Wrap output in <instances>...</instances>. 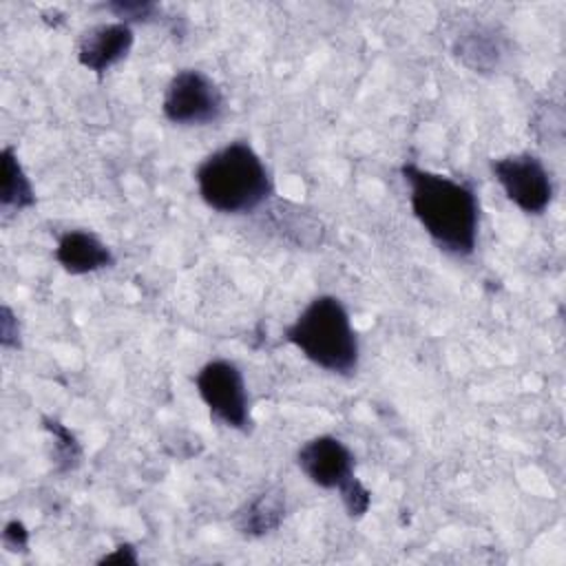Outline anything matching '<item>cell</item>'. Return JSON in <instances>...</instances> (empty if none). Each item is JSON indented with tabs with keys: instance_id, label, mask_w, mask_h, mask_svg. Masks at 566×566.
<instances>
[{
	"instance_id": "6da1fadb",
	"label": "cell",
	"mask_w": 566,
	"mask_h": 566,
	"mask_svg": "<svg viewBox=\"0 0 566 566\" xmlns=\"http://www.w3.org/2000/svg\"><path fill=\"white\" fill-rule=\"evenodd\" d=\"M400 175L409 186L413 217L429 239L447 254L464 259L475 252L480 201L467 181L402 164Z\"/></svg>"
},
{
	"instance_id": "7a4b0ae2",
	"label": "cell",
	"mask_w": 566,
	"mask_h": 566,
	"mask_svg": "<svg viewBox=\"0 0 566 566\" xmlns=\"http://www.w3.org/2000/svg\"><path fill=\"white\" fill-rule=\"evenodd\" d=\"M199 197L221 214H245L274 195L270 170L248 142H230L210 153L195 172Z\"/></svg>"
},
{
	"instance_id": "3957f363",
	"label": "cell",
	"mask_w": 566,
	"mask_h": 566,
	"mask_svg": "<svg viewBox=\"0 0 566 566\" xmlns=\"http://www.w3.org/2000/svg\"><path fill=\"white\" fill-rule=\"evenodd\" d=\"M283 338L294 345L310 363L336 374L354 376L360 360L358 334L340 298L321 294L285 327Z\"/></svg>"
},
{
	"instance_id": "277c9868",
	"label": "cell",
	"mask_w": 566,
	"mask_h": 566,
	"mask_svg": "<svg viewBox=\"0 0 566 566\" xmlns=\"http://www.w3.org/2000/svg\"><path fill=\"white\" fill-rule=\"evenodd\" d=\"M296 464L312 484L325 491H338L349 517H363L367 513L371 493L354 475L356 458L343 440L329 433L310 438L298 447Z\"/></svg>"
},
{
	"instance_id": "5b68a950",
	"label": "cell",
	"mask_w": 566,
	"mask_h": 566,
	"mask_svg": "<svg viewBox=\"0 0 566 566\" xmlns=\"http://www.w3.org/2000/svg\"><path fill=\"white\" fill-rule=\"evenodd\" d=\"M226 99L219 84L199 69L177 71L161 99V113L177 126H208L223 117Z\"/></svg>"
},
{
	"instance_id": "8992f818",
	"label": "cell",
	"mask_w": 566,
	"mask_h": 566,
	"mask_svg": "<svg viewBox=\"0 0 566 566\" xmlns=\"http://www.w3.org/2000/svg\"><path fill=\"white\" fill-rule=\"evenodd\" d=\"M195 387L217 422L237 431L250 429V396L243 371L237 363L226 358L208 360L197 371Z\"/></svg>"
},
{
	"instance_id": "52a82bcc",
	"label": "cell",
	"mask_w": 566,
	"mask_h": 566,
	"mask_svg": "<svg viewBox=\"0 0 566 566\" xmlns=\"http://www.w3.org/2000/svg\"><path fill=\"white\" fill-rule=\"evenodd\" d=\"M491 172L506 199L526 214H542L553 201V177L533 153H511L491 159Z\"/></svg>"
},
{
	"instance_id": "ba28073f",
	"label": "cell",
	"mask_w": 566,
	"mask_h": 566,
	"mask_svg": "<svg viewBox=\"0 0 566 566\" xmlns=\"http://www.w3.org/2000/svg\"><path fill=\"white\" fill-rule=\"evenodd\" d=\"M135 42L133 27L126 22H102L86 29L77 42V62L102 75L122 62Z\"/></svg>"
},
{
	"instance_id": "9c48e42d",
	"label": "cell",
	"mask_w": 566,
	"mask_h": 566,
	"mask_svg": "<svg viewBox=\"0 0 566 566\" xmlns=\"http://www.w3.org/2000/svg\"><path fill=\"white\" fill-rule=\"evenodd\" d=\"M53 256L64 272L75 276L91 274V272L111 268L115 263L111 248L95 232L82 230V228L62 232Z\"/></svg>"
},
{
	"instance_id": "30bf717a",
	"label": "cell",
	"mask_w": 566,
	"mask_h": 566,
	"mask_svg": "<svg viewBox=\"0 0 566 566\" xmlns=\"http://www.w3.org/2000/svg\"><path fill=\"white\" fill-rule=\"evenodd\" d=\"M285 513H287L285 491L281 486H268L254 493L250 500H245L237 509L232 524L245 537H263L283 524Z\"/></svg>"
},
{
	"instance_id": "8fae6325",
	"label": "cell",
	"mask_w": 566,
	"mask_h": 566,
	"mask_svg": "<svg viewBox=\"0 0 566 566\" xmlns=\"http://www.w3.org/2000/svg\"><path fill=\"white\" fill-rule=\"evenodd\" d=\"M453 53L464 66L473 69L475 73H489L500 64L502 44L497 33L484 27H475L455 40Z\"/></svg>"
},
{
	"instance_id": "7c38bea8",
	"label": "cell",
	"mask_w": 566,
	"mask_h": 566,
	"mask_svg": "<svg viewBox=\"0 0 566 566\" xmlns=\"http://www.w3.org/2000/svg\"><path fill=\"white\" fill-rule=\"evenodd\" d=\"M2 164V179H0V208L4 212L27 210L35 203L33 186L11 146H4L0 153Z\"/></svg>"
},
{
	"instance_id": "4fadbf2b",
	"label": "cell",
	"mask_w": 566,
	"mask_h": 566,
	"mask_svg": "<svg viewBox=\"0 0 566 566\" xmlns=\"http://www.w3.org/2000/svg\"><path fill=\"white\" fill-rule=\"evenodd\" d=\"M44 422V429L53 436V458H55V464H57V471H71L80 464V458H82V447L80 442L75 440L73 431L66 429L60 420L55 418H42Z\"/></svg>"
},
{
	"instance_id": "5bb4252c",
	"label": "cell",
	"mask_w": 566,
	"mask_h": 566,
	"mask_svg": "<svg viewBox=\"0 0 566 566\" xmlns=\"http://www.w3.org/2000/svg\"><path fill=\"white\" fill-rule=\"evenodd\" d=\"M106 9L119 18V22H148L155 18V13L159 11V7L155 2L148 0H117V2H108Z\"/></svg>"
},
{
	"instance_id": "9a60e30c",
	"label": "cell",
	"mask_w": 566,
	"mask_h": 566,
	"mask_svg": "<svg viewBox=\"0 0 566 566\" xmlns=\"http://www.w3.org/2000/svg\"><path fill=\"white\" fill-rule=\"evenodd\" d=\"M0 345L4 349H20V323L11 307L2 305L0 310Z\"/></svg>"
},
{
	"instance_id": "2e32d148",
	"label": "cell",
	"mask_w": 566,
	"mask_h": 566,
	"mask_svg": "<svg viewBox=\"0 0 566 566\" xmlns=\"http://www.w3.org/2000/svg\"><path fill=\"white\" fill-rule=\"evenodd\" d=\"M2 544L11 553H24L27 546H29V531H27V526L22 522H18V520L7 522L4 528H2Z\"/></svg>"
},
{
	"instance_id": "e0dca14e",
	"label": "cell",
	"mask_w": 566,
	"mask_h": 566,
	"mask_svg": "<svg viewBox=\"0 0 566 566\" xmlns=\"http://www.w3.org/2000/svg\"><path fill=\"white\" fill-rule=\"evenodd\" d=\"M139 557H137V551L133 544H119L115 546L113 553L104 555L97 564H137Z\"/></svg>"
}]
</instances>
